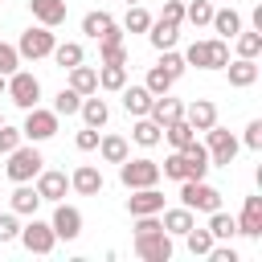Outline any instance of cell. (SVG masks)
Returning a JSON list of instances; mask_svg holds the SVG:
<instances>
[{
  "instance_id": "25",
  "label": "cell",
  "mask_w": 262,
  "mask_h": 262,
  "mask_svg": "<svg viewBox=\"0 0 262 262\" xmlns=\"http://www.w3.org/2000/svg\"><path fill=\"white\" fill-rule=\"evenodd\" d=\"M160 135H164V127H160V123H151L147 115H139V119H135V127H131V139H135L139 147H156V143H160Z\"/></svg>"
},
{
  "instance_id": "48",
  "label": "cell",
  "mask_w": 262,
  "mask_h": 262,
  "mask_svg": "<svg viewBox=\"0 0 262 262\" xmlns=\"http://www.w3.org/2000/svg\"><path fill=\"white\" fill-rule=\"evenodd\" d=\"M246 147H250V151H262V119H254V123L246 127Z\"/></svg>"
},
{
  "instance_id": "15",
  "label": "cell",
  "mask_w": 262,
  "mask_h": 262,
  "mask_svg": "<svg viewBox=\"0 0 262 262\" xmlns=\"http://www.w3.org/2000/svg\"><path fill=\"white\" fill-rule=\"evenodd\" d=\"M237 233H246V237H262V196H246L242 217H237Z\"/></svg>"
},
{
  "instance_id": "50",
  "label": "cell",
  "mask_w": 262,
  "mask_h": 262,
  "mask_svg": "<svg viewBox=\"0 0 262 262\" xmlns=\"http://www.w3.org/2000/svg\"><path fill=\"white\" fill-rule=\"evenodd\" d=\"M4 86H8V82H4V74H0V94H4Z\"/></svg>"
},
{
  "instance_id": "40",
  "label": "cell",
  "mask_w": 262,
  "mask_h": 262,
  "mask_svg": "<svg viewBox=\"0 0 262 262\" xmlns=\"http://www.w3.org/2000/svg\"><path fill=\"white\" fill-rule=\"evenodd\" d=\"M233 41H237V57H258L262 53V33L258 29L254 33H237Z\"/></svg>"
},
{
  "instance_id": "32",
  "label": "cell",
  "mask_w": 262,
  "mask_h": 262,
  "mask_svg": "<svg viewBox=\"0 0 262 262\" xmlns=\"http://www.w3.org/2000/svg\"><path fill=\"white\" fill-rule=\"evenodd\" d=\"M98 151H102L106 164H123V160H127V139H123V135H102V139H98Z\"/></svg>"
},
{
  "instance_id": "14",
  "label": "cell",
  "mask_w": 262,
  "mask_h": 262,
  "mask_svg": "<svg viewBox=\"0 0 262 262\" xmlns=\"http://www.w3.org/2000/svg\"><path fill=\"white\" fill-rule=\"evenodd\" d=\"M70 188L82 192V196H98V192H102V172H98L94 164H78L74 176H70Z\"/></svg>"
},
{
  "instance_id": "33",
  "label": "cell",
  "mask_w": 262,
  "mask_h": 262,
  "mask_svg": "<svg viewBox=\"0 0 262 262\" xmlns=\"http://www.w3.org/2000/svg\"><path fill=\"white\" fill-rule=\"evenodd\" d=\"M61 70H70V66H78L82 61V45L78 41H61V45H53V53H49Z\"/></svg>"
},
{
  "instance_id": "45",
  "label": "cell",
  "mask_w": 262,
  "mask_h": 262,
  "mask_svg": "<svg viewBox=\"0 0 262 262\" xmlns=\"http://www.w3.org/2000/svg\"><path fill=\"white\" fill-rule=\"evenodd\" d=\"M74 143H78V151H94L98 147V127H82L74 135Z\"/></svg>"
},
{
  "instance_id": "3",
  "label": "cell",
  "mask_w": 262,
  "mask_h": 262,
  "mask_svg": "<svg viewBox=\"0 0 262 262\" xmlns=\"http://www.w3.org/2000/svg\"><path fill=\"white\" fill-rule=\"evenodd\" d=\"M41 168H45V160H41V151H37L33 143H29V147L20 143V147H12V151H8V180H12V184L33 180Z\"/></svg>"
},
{
  "instance_id": "4",
  "label": "cell",
  "mask_w": 262,
  "mask_h": 262,
  "mask_svg": "<svg viewBox=\"0 0 262 262\" xmlns=\"http://www.w3.org/2000/svg\"><path fill=\"white\" fill-rule=\"evenodd\" d=\"M135 254L143 262H168L172 258V233L160 225V229H147V233H135Z\"/></svg>"
},
{
  "instance_id": "30",
  "label": "cell",
  "mask_w": 262,
  "mask_h": 262,
  "mask_svg": "<svg viewBox=\"0 0 262 262\" xmlns=\"http://www.w3.org/2000/svg\"><path fill=\"white\" fill-rule=\"evenodd\" d=\"M111 29H115V16H111V12H86V16H82V33L94 37V41L106 37Z\"/></svg>"
},
{
  "instance_id": "47",
  "label": "cell",
  "mask_w": 262,
  "mask_h": 262,
  "mask_svg": "<svg viewBox=\"0 0 262 262\" xmlns=\"http://www.w3.org/2000/svg\"><path fill=\"white\" fill-rule=\"evenodd\" d=\"M160 20H168V25H180V20H184V4H180V0H164V12H160Z\"/></svg>"
},
{
  "instance_id": "39",
  "label": "cell",
  "mask_w": 262,
  "mask_h": 262,
  "mask_svg": "<svg viewBox=\"0 0 262 262\" xmlns=\"http://www.w3.org/2000/svg\"><path fill=\"white\" fill-rule=\"evenodd\" d=\"M147 25H151V16L139 8V4H127V16H123V29L127 33H147Z\"/></svg>"
},
{
  "instance_id": "12",
  "label": "cell",
  "mask_w": 262,
  "mask_h": 262,
  "mask_svg": "<svg viewBox=\"0 0 262 262\" xmlns=\"http://www.w3.org/2000/svg\"><path fill=\"white\" fill-rule=\"evenodd\" d=\"M49 225H53V233H57V237L74 242V237L82 233V213H78L74 205H61V201H57V209H53V221H49Z\"/></svg>"
},
{
  "instance_id": "8",
  "label": "cell",
  "mask_w": 262,
  "mask_h": 262,
  "mask_svg": "<svg viewBox=\"0 0 262 262\" xmlns=\"http://www.w3.org/2000/svg\"><path fill=\"white\" fill-rule=\"evenodd\" d=\"M20 242H25V250L29 254H53V246H57V233H53V225L49 221H29V225H20V233H16Z\"/></svg>"
},
{
  "instance_id": "16",
  "label": "cell",
  "mask_w": 262,
  "mask_h": 262,
  "mask_svg": "<svg viewBox=\"0 0 262 262\" xmlns=\"http://www.w3.org/2000/svg\"><path fill=\"white\" fill-rule=\"evenodd\" d=\"M184 119L192 123V131H209V127L217 123V106H213L209 98H192V102L184 106Z\"/></svg>"
},
{
  "instance_id": "9",
  "label": "cell",
  "mask_w": 262,
  "mask_h": 262,
  "mask_svg": "<svg viewBox=\"0 0 262 262\" xmlns=\"http://www.w3.org/2000/svg\"><path fill=\"white\" fill-rule=\"evenodd\" d=\"M20 135H25L29 143L53 139V135H57V111H41V106H29V119H25Z\"/></svg>"
},
{
  "instance_id": "51",
  "label": "cell",
  "mask_w": 262,
  "mask_h": 262,
  "mask_svg": "<svg viewBox=\"0 0 262 262\" xmlns=\"http://www.w3.org/2000/svg\"><path fill=\"white\" fill-rule=\"evenodd\" d=\"M127 4H139V0H127Z\"/></svg>"
},
{
  "instance_id": "21",
  "label": "cell",
  "mask_w": 262,
  "mask_h": 262,
  "mask_svg": "<svg viewBox=\"0 0 262 262\" xmlns=\"http://www.w3.org/2000/svg\"><path fill=\"white\" fill-rule=\"evenodd\" d=\"M151 98H156V94H151L147 86H123V106H127V115H135V119L147 115Z\"/></svg>"
},
{
  "instance_id": "52",
  "label": "cell",
  "mask_w": 262,
  "mask_h": 262,
  "mask_svg": "<svg viewBox=\"0 0 262 262\" xmlns=\"http://www.w3.org/2000/svg\"><path fill=\"white\" fill-rule=\"evenodd\" d=\"M0 123H4V115H0Z\"/></svg>"
},
{
  "instance_id": "17",
  "label": "cell",
  "mask_w": 262,
  "mask_h": 262,
  "mask_svg": "<svg viewBox=\"0 0 262 262\" xmlns=\"http://www.w3.org/2000/svg\"><path fill=\"white\" fill-rule=\"evenodd\" d=\"M180 156H184V168H188V180H205V172H209V151H205V143H184L180 147Z\"/></svg>"
},
{
  "instance_id": "5",
  "label": "cell",
  "mask_w": 262,
  "mask_h": 262,
  "mask_svg": "<svg viewBox=\"0 0 262 262\" xmlns=\"http://www.w3.org/2000/svg\"><path fill=\"white\" fill-rule=\"evenodd\" d=\"M119 180H123L127 188L160 184V164H156V160H147V156H143V160H131V156H127V160L119 164Z\"/></svg>"
},
{
  "instance_id": "7",
  "label": "cell",
  "mask_w": 262,
  "mask_h": 262,
  "mask_svg": "<svg viewBox=\"0 0 262 262\" xmlns=\"http://www.w3.org/2000/svg\"><path fill=\"white\" fill-rule=\"evenodd\" d=\"M205 151H209V168H229L233 156H237V139L213 123V127H209V143H205Z\"/></svg>"
},
{
  "instance_id": "11",
  "label": "cell",
  "mask_w": 262,
  "mask_h": 262,
  "mask_svg": "<svg viewBox=\"0 0 262 262\" xmlns=\"http://www.w3.org/2000/svg\"><path fill=\"white\" fill-rule=\"evenodd\" d=\"M33 180H37V184H33L37 196H41V201H53V205H57V201L66 196V188H70V176H66V172H53V168H41Z\"/></svg>"
},
{
  "instance_id": "49",
  "label": "cell",
  "mask_w": 262,
  "mask_h": 262,
  "mask_svg": "<svg viewBox=\"0 0 262 262\" xmlns=\"http://www.w3.org/2000/svg\"><path fill=\"white\" fill-rule=\"evenodd\" d=\"M205 258H209V262H237V250H233V246H217V242H213V250H209Z\"/></svg>"
},
{
  "instance_id": "10",
  "label": "cell",
  "mask_w": 262,
  "mask_h": 262,
  "mask_svg": "<svg viewBox=\"0 0 262 262\" xmlns=\"http://www.w3.org/2000/svg\"><path fill=\"white\" fill-rule=\"evenodd\" d=\"M53 33L45 29V25H37V29H29V33H20V41H16V53L20 57H29V61H37V57H49L53 53Z\"/></svg>"
},
{
  "instance_id": "41",
  "label": "cell",
  "mask_w": 262,
  "mask_h": 262,
  "mask_svg": "<svg viewBox=\"0 0 262 262\" xmlns=\"http://www.w3.org/2000/svg\"><path fill=\"white\" fill-rule=\"evenodd\" d=\"M160 176H168V180H188V168H184V156L180 151H172L164 164H160Z\"/></svg>"
},
{
  "instance_id": "38",
  "label": "cell",
  "mask_w": 262,
  "mask_h": 262,
  "mask_svg": "<svg viewBox=\"0 0 262 262\" xmlns=\"http://www.w3.org/2000/svg\"><path fill=\"white\" fill-rule=\"evenodd\" d=\"M184 20H188V25H196V29H201V25H209V20H213V4H209V0H192V4L184 8Z\"/></svg>"
},
{
  "instance_id": "28",
  "label": "cell",
  "mask_w": 262,
  "mask_h": 262,
  "mask_svg": "<svg viewBox=\"0 0 262 262\" xmlns=\"http://www.w3.org/2000/svg\"><path fill=\"white\" fill-rule=\"evenodd\" d=\"M70 86L78 90V94H94L98 90V70H90V66H70Z\"/></svg>"
},
{
  "instance_id": "18",
  "label": "cell",
  "mask_w": 262,
  "mask_h": 262,
  "mask_svg": "<svg viewBox=\"0 0 262 262\" xmlns=\"http://www.w3.org/2000/svg\"><path fill=\"white\" fill-rule=\"evenodd\" d=\"M225 70H229V86H237V90H246V86L258 82V61H254V57H237V61H229Z\"/></svg>"
},
{
  "instance_id": "13",
  "label": "cell",
  "mask_w": 262,
  "mask_h": 262,
  "mask_svg": "<svg viewBox=\"0 0 262 262\" xmlns=\"http://www.w3.org/2000/svg\"><path fill=\"white\" fill-rule=\"evenodd\" d=\"M160 209H164V192H160L156 184L135 188V196L127 201V213H131V217H147V213H160Z\"/></svg>"
},
{
  "instance_id": "43",
  "label": "cell",
  "mask_w": 262,
  "mask_h": 262,
  "mask_svg": "<svg viewBox=\"0 0 262 262\" xmlns=\"http://www.w3.org/2000/svg\"><path fill=\"white\" fill-rule=\"evenodd\" d=\"M16 66H20V53H16V45H4V41H0V74L8 78Z\"/></svg>"
},
{
  "instance_id": "44",
  "label": "cell",
  "mask_w": 262,
  "mask_h": 262,
  "mask_svg": "<svg viewBox=\"0 0 262 262\" xmlns=\"http://www.w3.org/2000/svg\"><path fill=\"white\" fill-rule=\"evenodd\" d=\"M160 53H164V57H160V66H164V70H168V74H172V78H180V74H184V70H188V66H184V57H180V53H172V49H160Z\"/></svg>"
},
{
  "instance_id": "35",
  "label": "cell",
  "mask_w": 262,
  "mask_h": 262,
  "mask_svg": "<svg viewBox=\"0 0 262 262\" xmlns=\"http://www.w3.org/2000/svg\"><path fill=\"white\" fill-rule=\"evenodd\" d=\"M98 86L102 90H123L127 86V66H102L98 70Z\"/></svg>"
},
{
  "instance_id": "6",
  "label": "cell",
  "mask_w": 262,
  "mask_h": 262,
  "mask_svg": "<svg viewBox=\"0 0 262 262\" xmlns=\"http://www.w3.org/2000/svg\"><path fill=\"white\" fill-rule=\"evenodd\" d=\"M8 98L20 106V111H29V106H37V98H41V82L29 74V70H12L8 74Z\"/></svg>"
},
{
  "instance_id": "26",
  "label": "cell",
  "mask_w": 262,
  "mask_h": 262,
  "mask_svg": "<svg viewBox=\"0 0 262 262\" xmlns=\"http://www.w3.org/2000/svg\"><path fill=\"white\" fill-rule=\"evenodd\" d=\"M205 229L213 233V242H229V237L237 233V217H229V213L213 209V213H209V225H205Z\"/></svg>"
},
{
  "instance_id": "22",
  "label": "cell",
  "mask_w": 262,
  "mask_h": 262,
  "mask_svg": "<svg viewBox=\"0 0 262 262\" xmlns=\"http://www.w3.org/2000/svg\"><path fill=\"white\" fill-rule=\"evenodd\" d=\"M160 213H164L160 225H164L168 233H176V237H184V233L196 225V221H192V209H184V205H180V209H160Z\"/></svg>"
},
{
  "instance_id": "20",
  "label": "cell",
  "mask_w": 262,
  "mask_h": 262,
  "mask_svg": "<svg viewBox=\"0 0 262 262\" xmlns=\"http://www.w3.org/2000/svg\"><path fill=\"white\" fill-rule=\"evenodd\" d=\"M29 8H33V16H37L45 29H53V25L66 20V0H29Z\"/></svg>"
},
{
  "instance_id": "31",
  "label": "cell",
  "mask_w": 262,
  "mask_h": 262,
  "mask_svg": "<svg viewBox=\"0 0 262 262\" xmlns=\"http://www.w3.org/2000/svg\"><path fill=\"white\" fill-rule=\"evenodd\" d=\"M164 135H168V143H172L176 151H180L184 143H192V139H196V131H192V123H188L184 115H180V119H172V123L164 127Z\"/></svg>"
},
{
  "instance_id": "23",
  "label": "cell",
  "mask_w": 262,
  "mask_h": 262,
  "mask_svg": "<svg viewBox=\"0 0 262 262\" xmlns=\"http://www.w3.org/2000/svg\"><path fill=\"white\" fill-rule=\"evenodd\" d=\"M209 25H213L225 41H233V37L242 33V16H237L233 8H213V20H209Z\"/></svg>"
},
{
  "instance_id": "34",
  "label": "cell",
  "mask_w": 262,
  "mask_h": 262,
  "mask_svg": "<svg viewBox=\"0 0 262 262\" xmlns=\"http://www.w3.org/2000/svg\"><path fill=\"white\" fill-rule=\"evenodd\" d=\"M172 82H176V78H172L164 66H151V70H147V78H143V86H147L156 98H160V94H168V90H172Z\"/></svg>"
},
{
  "instance_id": "42",
  "label": "cell",
  "mask_w": 262,
  "mask_h": 262,
  "mask_svg": "<svg viewBox=\"0 0 262 262\" xmlns=\"http://www.w3.org/2000/svg\"><path fill=\"white\" fill-rule=\"evenodd\" d=\"M20 139H25L20 127H4V123H0V156H8L12 147H20Z\"/></svg>"
},
{
  "instance_id": "29",
  "label": "cell",
  "mask_w": 262,
  "mask_h": 262,
  "mask_svg": "<svg viewBox=\"0 0 262 262\" xmlns=\"http://www.w3.org/2000/svg\"><path fill=\"white\" fill-rule=\"evenodd\" d=\"M8 205H12V213H37V205H41V196H37V188H29V180L25 184H16V192L8 196Z\"/></svg>"
},
{
  "instance_id": "37",
  "label": "cell",
  "mask_w": 262,
  "mask_h": 262,
  "mask_svg": "<svg viewBox=\"0 0 262 262\" xmlns=\"http://www.w3.org/2000/svg\"><path fill=\"white\" fill-rule=\"evenodd\" d=\"M184 242H188L192 258H205V254L213 250V233H209V229H196V225H192V229L184 233Z\"/></svg>"
},
{
  "instance_id": "24",
  "label": "cell",
  "mask_w": 262,
  "mask_h": 262,
  "mask_svg": "<svg viewBox=\"0 0 262 262\" xmlns=\"http://www.w3.org/2000/svg\"><path fill=\"white\" fill-rule=\"evenodd\" d=\"M78 115L86 119V127H102V123L111 119V106H106L102 98H90V94H82V106H78Z\"/></svg>"
},
{
  "instance_id": "27",
  "label": "cell",
  "mask_w": 262,
  "mask_h": 262,
  "mask_svg": "<svg viewBox=\"0 0 262 262\" xmlns=\"http://www.w3.org/2000/svg\"><path fill=\"white\" fill-rule=\"evenodd\" d=\"M147 37H151V45H156V49H172V45H176V37H180V25L151 20V25H147Z\"/></svg>"
},
{
  "instance_id": "46",
  "label": "cell",
  "mask_w": 262,
  "mask_h": 262,
  "mask_svg": "<svg viewBox=\"0 0 262 262\" xmlns=\"http://www.w3.org/2000/svg\"><path fill=\"white\" fill-rule=\"evenodd\" d=\"M20 225H16V213H0V242H16Z\"/></svg>"
},
{
  "instance_id": "36",
  "label": "cell",
  "mask_w": 262,
  "mask_h": 262,
  "mask_svg": "<svg viewBox=\"0 0 262 262\" xmlns=\"http://www.w3.org/2000/svg\"><path fill=\"white\" fill-rule=\"evenodd\" d=\"M78 106H82V94H78L74 86H61L57 98H53V111H57V115H78Z\"/></svg>"
},
{
  "instance_id": "19",
  "label": "cell",
  "mask_w": 262,
  "mask_h": 262,
  "mask_svg": "<svg viewBox=\"0 0 262 262\" xmlns=\"http://www.w3.org/2000/svg\"><path fill=\"white\" fill-rule=\"evenodd\" d=\"M184 115V106L176 102V98H168V94H160V98H151V106H147V119L151 123H160V127H168L172 119H180Z\"/></svg>"
},
{
  "instance_id": "2",
  "label": "cell",
  "mask_w": 262,
  "mask_h": 262,
  "mask_svg": "<svg viewBox=\"0 0 262 262\" xmlns=\"http://www.w3.org/2000/svg\"><path fill=\"white\" fill-rule=\"evenodd\" d=\"M180 205L192 213H213V209H221V192L205 180H180Z\"/></svg>"
},
{
  "instance_id": "1",
  "label": "cell",
  "mask_w": 262,
  "mask_h": 262,
  "mask_svg": "<svg viewBox=\"0 0 262 262\" xmlns=\"http://www.w3.org/2000/svg\"><path fill=\"white\" fill-rule=\"evenodd\" d=\"M184 66H196V70H225V66H229V41H225V37L192 41V45L184 49Z\"/></svg>"
}]
</instances>
